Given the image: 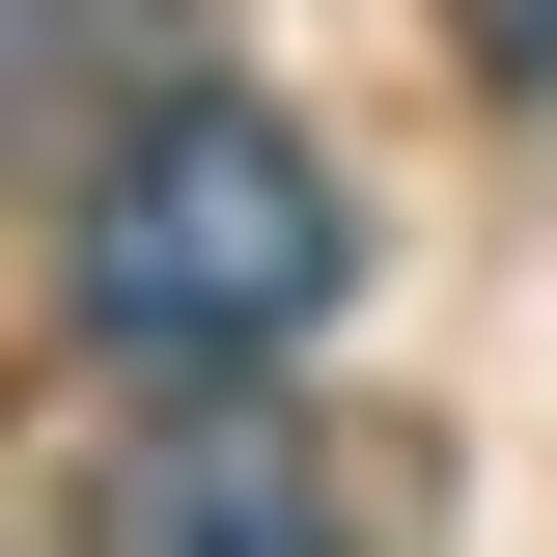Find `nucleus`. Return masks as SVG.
<instances>
[{
    "mask_svg": "<svg viewBox=\"0 0 557 557\" xmlns=\"http://www.w3.org/2000/svg\"><path fill=\"white\" fill-rule=\"evenodd\" d=\"M530 57H557V0H530Z\"/></svg>",
    "mask_w": 557,
    "mask_h": 557,
    "instance_id": "7ed1b4c3",
    "label": "nucleus"
},
{
    "mask_svg": "<svg viewBox=\"0 0 557 557\" xmlns=\"http://www.w3.org/2000/svg\"><path fill=\"white\" fill-rule=\"evenodd\" d=\"M112 557H335V502H307V418L223 362L168 446H139V502H112Z\"/></svg>",
    "mask_w": 557,
    "mask_h": 557,
    "instance_id": "f03ea898",
    "label": "nucleus"
},
{
    "mask_svg": "<svg viewBox=\"0 0 557 557\" xmlns=\"http://www.w3.org/2000/svg\"><path fill=\"white\" fill-rule=\"evenodd\" d=\"M335 278H362V223L278 112H168L84 196V335H139V362H278V335H335Z\"/></svg>",
    "mask_w": 557,
    "mask_h": 557,
    "instance_id": "f257e3e1",
    "label": "nucleus"
}]
</instances>
